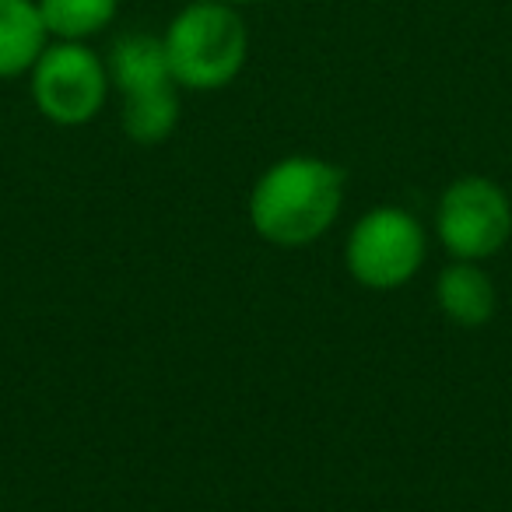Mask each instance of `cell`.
Instances as JSON below:
<instances>
[{
	"label": "cell",
	"mask_w": 512,
	"mask_h": 512,
	"mask_svg": "<svg viewBox=\"0 0 512 512\" xmlns=\"http://www.w3.org/2000/svg\"><path fill=\"white\" fill-rule=\"evenodd\" d=\"M435 299L456 327H484L495 316V281L474 260H453L435 281Z\"/></svg>",
	"instance_id": "52a82bcc"
},
{
	"label": "cell",
	"mask_w": 512,
	"mask_h": 512,
	"mask_svg": "<svg viewBox=\"0 0 512 512\" xmlns=\"http://www.w3.org/2000/svg\"><path fill=\"white\" fill-rule=\"evenodd\" d=\"M351 278L369 292L407 285L425 264V228L404 207L383 204L362 214L344 246Z\"/></svg>",
	"instance_id": "277c9868"
},
{
	"label": "cell",
	"mask_w": 512,
	"mask_h": 512,
	"mask_svg": "<svg viewBox=\"0 0 512 512\" xmlns=\"http://www.w3.org/2000/svg\"><path fill=\"white\" fill-rule=\"evenodd\" d=\"M435 235L456 260H488L512 235L509 193L488 176H460L442 190Z\"/></svg>",
	"instance_id": "5b68a950"
},
{
	"label": "cell",
	"mask_w": 512,
	"mask_h": 512,
	"mask_svg": "<svg viewBox=\"0 0 512 512\" xmlns=\"http://www.w3.org/2000/svg\"><path fill=\"white\" fill-rule=\"evenodd\" d=\"M221 4H232V8H246V4H260V0H221Z\"/></svg>",
	"instance_id": "8fae6325"
},
{
	"label": "cell",
	"mask_w": 512,
	"mask_h": 512,
	"mask_svg": "<svg viewBox=\"0 0 512 512\" xmlns=\"http://www.w3.org/2000/svg\"><path fill=\"white\" fill-rule=\"evenodd\" d=\"M123 130L137 144H162L179 123V85H162L151 92L123 95Z\"/></svg>",
	"instance_id": "9c48e42d"
},
{
	"label": "cell",
	"mask_w": 512,
	"mask_h": 512,
	"mask_svg": "<svg viewBox=\"0 0 512 512\" xmlns=\"http://www.w3.org/2000/svg\"><path fill=\"white\" fill-rule=\"evenodd\" d=\"M106 71L109 85L120 95L176 85L169 60H165L162 36H151V32H123V36H116L106 53Z\"/></svg>",
	"instance_id": "8992f818"
},
{
	"label": "cell",
	"mask_w": 512,
	"mask_h": 512,
	"mask_svg": "<svg viewBox=\"0 0 512 512\" xmlns=\"http://www.w3.org/2000/svg\"><path fill=\"white\" fill-rule=\"evenodd\" d=\"M32 102L57 127H85L102 113L109 99L106 57L88 43H64L50 39L43 57L29 71Z\"/></svg>",
	"instance_id": "3957f363"
},
{
	"label": "cell",
	"mask_w": 512,
	"mask_h": 512,
	"mask_svg": "<svg viewBox=\"0 0 512 512\" xmlns=\"http://www.w3.org/2000/svg\"><path fill=\"white\" fill-rule=\"evenodd\" d=\"M344 204V172L316 155L274 162L249 190V225L264 242L299 249L323 239Z\"/></svg>",
	"instance_id": "6da1fadb"
},
{
	"label": "cell",
	"mask_w": 512,
	"mask_h": 512,
	"mask_svg": "<svg viewBox=\"0 0 512 512\" xmlns=\"http://www.w3.org/2000/svg\"><path fill=\"white\" fill-rule=\"evenodd\" d=\"M50 39L88 43L116 22L120 0H36Z\"/></svg>",
	"instance_id": "30bf717a"
},
{
	"label": "cell",
	"mask_w": 512,
	"mask_h": 512,
	"mask_svg": "<svg viewBox=\"0 0 512 512\" xmlns=\"http://www.w3.org/2000/svg\"><path fill=\"white\" fill-rule=\"evenodd\" d=\"M172 81L190 92L232 85L249 57V32L239 8L221 0H193L162 32Z\"/></svg>",
	"instance_id": "7a4b0ae2"
},
{
	"label": "cell",
	"mask_w": 512,
	"mask_h": 512,
	"mask_svg": "<svg viewBox=\"0 0 512 512\" xmlns=\"http://www.w3.org/2000/svg\"><path fill=\"white\" fill-rule=\"evenodd\" d=\"M50 46L36 0H0V81L22 78Z\"/></svg>",
	"instance_id": "ba28073f"
}]
</instances>
